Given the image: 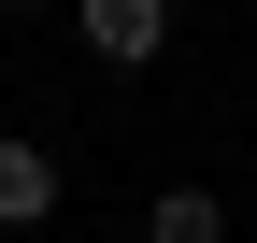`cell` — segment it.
<instances>
[{
	"instance_id": "1",
	"label": "cell",
	"mask_w": 257,
	"mask_h": 243,
	"mask_svg": "<svg viewBox=\"0 0 257 243\" xmlns=\"http://www.w3.org/2000/svg\"><path fill=\"white\" fill-rule=\"evenodd\" d=\"M72 43L100 57V72H143V57L172 43V0H72Z\"/></svg>"
},
{
	"instance_id": "2",
	"label": "cell",
	"mask_w": 257,
	"mask_h": 243,
	"mask_svg": "<svg viewBox=\"0 0 257 243\" xmlns=\"http://www.w3.org/2000/svg\"><path fill=\"white\" fill-rule=\"evenodd\" d=\"M43 215H57V158L29 129H0V229H43Z\"/></svg>"
},
{
	"instance_id": "3",
	"label": "cell",
	"mask_w": 257,
	"mask_h": 243,
	"mask_svg": "<svg viewBox=\"0 0 257 243\" xmlns=\"http://www.w3.org/2000/svg\"><path fill=\"white\" fill-rule=\"evenodd\" d=\"M143 243H229V200L214 186H157L143 200Z\"/></svg>"
},
{
	"instance_id": "4",
	"label": "cell",
	"mask_w": 257,
	"mask_h": 243,
	"mask_svg": "<svg viewBox=\"0 0 257 243\" xmlns=\"http://www.w3.org/2000/svg\"><path fill=\"white\" fill-rule=\"evenodd\" d=\"M0 15H29V0H0Z\"/></svg>"
}]
</instances>
